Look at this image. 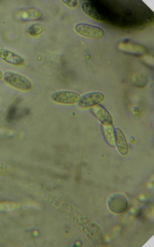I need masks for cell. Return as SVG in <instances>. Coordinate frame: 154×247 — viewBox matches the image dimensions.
I'll return each mask as SVG.
<instances>
[{"label": "cell", "instance_id": "6da1fadb", "mask_svg": "<svg viewBox=\"0 0 154 247\" xmlns=\"http://www.w3.org/2000/svg\"><path fill=\"white\" fill-rule=\"evenodd\" d=\"M3 76L7 83L17 89L28 91L32 88L31 81L22 75L13 71H7L4 73Z\"/></svg>", "mask_w": 154, "mask_h": 247}, {"label": "cell", "instance_id": "7a4b0ae2", "mask_svg": "<svg viewBox=\"0 0 154 247\" xmlns=\"http://www.w3.org/2000/svg\"><path fill=\"white\" fill-rule=\"evenodd\" d=\"M76 31L80 34L93 39H100L105 35V32L101 28L86 24H79L75 27Z\"/></svg>", "mask_w": 154, "mask_h": 247}, {"label": "cell", "instance_id": "3957f363", "mask_svg": "<svg viewBox=\"0 0 154 247\" xmlns=\"http://www.w3.org/2000/svg\"><path fill=\"white\" fill-rule=\"evenodd\" d=\"M51 98L54 101L59 103L73 104L78 102L80 96L74 92L62 91L53 93Z\"/></svg>", "mask_w": 154, "mask_h": 247}, {"label": "cell", "instance_id": "277c9868", "mask_svg": "<svg viewBox=\"0 0 154 247\" xmlns=\"http://www.w3.org/2000/svg\"><path fill=\"white\" fill-rule=\"evenodd\" d=\"M104 98V95L101 93H90L80 97L78 105L83 107H91L99 104L103 101Z\"/></svg>", "mask_w": 154, "mask_h": 247}, {"label": "cell", "instance_id": "5b68a950", "mask_svg": "<svg viewBox=\"0 0 154 247\" xmlns=\"http://www.w3.org/2000/svg\"><path fill=\"white\" fill-rule=\"evenodd\" d=\"M127 205V202L125 198L119 194L112 196L108 201L109 209L116 213H120L124 211L126 208Z\"/></svg>", "mask_w": 154, "mask_h": 247}, {"label": "cell", "instance_id": "8992f818", "mask_svg": "<svg viewBox=\"0 0 154 247\" xmlns=\"http://www.w3.org/2000/svg\"><path fill=\"white\" fill-rule=\"evenodd\" d=\"M92 111L97 119L103 124L110 125L112 124L111 115L102 106L98 104L92 108Z\"/></svg>", "mask_w": 154, "mask_h": 247}, {"label": "cell", "instance_id": "52a82bcc", "mask_svg": "<svg viewBox=\"0 0 154 247\" xmlns=\"http://www.w3.org/2000/svg\"><path fill=\"white\" fill-rule=\"evenodd\" d=\"M0 58L6 62L14 65L23 64L24 60L19 55L4 49H0Z\"/></svg>", "mask_w": 154, "mask_h": 247}, {"label": "cell", "instance_id": "ba28073f", "mask_svg": "<svg viewBox=\"0 0 154 247\" xmlns=\"http://www.w3.org/2000/svg\"><path fill=\"white\" fill-rule=\"evenodd\" d=\"M115 144L120 153L123 155H126L128 152V145L126 138L120 129L118 128L114 129Z\"/></svg>", "mask_w": 154, "mask_h": 247}, {"label": "cell", "instance_id": "9c48e42d", "mask_svg": "<svg viewBox=\"0 0 154 247\" xmlns=\"http://www.w3.org/2000/svg\"><path fill=\"white\" fill-rule=\"evenodd\" d=\"M81 8L86 14L92 18L98 21L102 20L101 16L90 2H86L83 3L82 4Z\"/></svg>", "mask_w": 154, "mask_h": 247}, {"label": "cell", "instance_id": "30bf717a", "mask_svg": "<svg viewBox=\"0 0 154 247\" xmlns=\"http://www.w3.org/2000/svg\"><path fill=\"white\" fill-rule=\"evenodd\" d=\"M104 125L103 133L105 139L109 146L114 147L115 145L114 129L112 125Z\"/></svg>", "mask_w": 154, "mask_h": 247}, {"label": "cell", "instance_id": "8fae6325", "mask_svg": "<svg viewBox=\"0 0 154 247\" xmlns=\"http://www.w3.org/2000/svg\"><path fill=\"white\" fill-rule=\"evenodd\" d=\"M46 28L43 24L37 23L31 25L28 30V32L30 35L36 36L43 33L45 31Z\"/></svg>", "mask_w": 154, "mask_h": 247}, {"label": "cell", "instance_id": "7c38bea8", "mask_svg": "<svg viewBox=\"0 0 154 247\" xmlns=\"http://www.w3.org/2000/svg\"><path fill=\"white\" fill-rule=\"evenodd\" d=\"M17 109L16 106H12L9 108L6 115V119L9 122L14 120L16 117Z\"/></svg>", "mask_w": 154, "mask_h": 247}, {"label": "cell", "instance_id": "4fadbf2b", "mask_svg": "<svg viewBox=\"0 0 154 247\" xmlns=\"http://www.w3.org/2000/svg\"><path fill=\"white\" fill-rule=\"evenodd\" d=\"M61 1L67 5L71 7H75L77 4L76 0H62Z\"/></svg>", "mask_w": 154, "mask_h": 247}, {"label": "cell", "instance_id": "5bb4252c", "mask_svg": "<svg viewBox=\"0 0 154 247\" xmlns=\"http://www.w3.org/2000/svg\"><path fill=\"white\" fill-rule=\"evenodd\" d=\"M8 171L9 168L6 165L0 163V175L7 173Z\"/></svg>", "mask_w": 154, "mask_h": 247}, {"label": "cell", "instance_id": "9a60e30c", "mask_svg": "<svg viewBox=\"0 0 154 247\" xmlns=\"http://www.w3.org/2000/svg\"><path fill=\"white\" fill-rule=\"evenodd\" d=\"M3 77V74L2 71L0 70V80H1Z\"/></svg>", "mask_w": 154, "mask_h": 247}]
</instances>
